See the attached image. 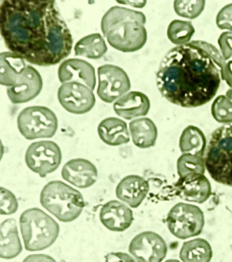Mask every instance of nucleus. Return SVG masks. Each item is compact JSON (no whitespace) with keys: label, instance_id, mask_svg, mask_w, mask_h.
Returning a JSON list of instances; mask_svg holds the SVG:
<instances>
[{"label":"nucleus","instance_id":"423d86ee","mask_svg":"<svg viewBox=\"0 0 232 262\" xmlns=\"http://www.w3.org/2000/svg\"><path fill=\"white\" fill-rule=\"evenodd\" d=\"M20 229L28 251H43L51 247L60 234L58 223L41 209L32 208L22 213Z\"/></svg>","mask_w":232,"mask_h":262},{"label":"nucleus","instance_id":"e433bc0d","mask_svg":"<svg viewBox=\"0 0 232 262\" xmlns=\"http://www.w3.org/2000/svg\"><path fill=\"white\" fill-rule=\"evenodd\" d=\"M225 96L232 102V89L231 88L226 92Z\"/></svg>","mask_w":232,"mask_h":262},{"label":"nucleus","instance_id":"7c9ffc66","mask_svg":"<svg viewBox=\"0 0 232 262\" xmlns=\"http://www.w3.org/2000/svg\"><path fill=\"white\" fill-rule=\"evenodd\" d=\"M216 24L220 30L232 33V3L222 8L216 17Z\"/></svg>","mask_w":232,"mask_h":262},{"label":"nucleus","instance_id":"2eb2a0df","mask_svg":"<svg viewBox=\"0 0 232 262\" xmlns=\"http://www.w3.org/2000/svg\"><path fill=\"white\" fill-rule=\"evenodd\" d=\"M101 224L110 231L122 232L129 229L134 221L133 211L125 203L111 200L99 211Z\"/></svg>","mask_w":232,"mask_h":262},{"label":"nucleus","instance_id":"0eeeda50","mask_svg":"<svg viewBox=\"0 0 232 262\" xmlns=\"http://www.w3.org/2000/svg\"><path fill=\"white\" fill-rule=\"evenodd\" d=\"M17 126L20 133L28 140L51 138L58 130V119L46 106H30L20 112Z\"/></svg>","mask_w":232,"mask_h":262},{"label":"nucleus","instance_id":"cd10ccee","mask_svg":"<svg viewBox=\"0 0 232 262\" xmlns=\"http://www.w3.org/2000/svg\"><path fill=\"white\" fill-rule=\"evenodd\" d=\"M205 4L204 0H175L174 10L181 17L195 19L202 13Z\"/></svg>","mask_w":232,"mask_h":262},{"label":"nucleus","instance_id":"f8f14e48","mask_svg":"<svg viewBox=\"0 0 232 262\" xmlns=\"http://www.w3.org/2000/svg\"><path fill=\"white\" fill-rule=\"evenodd\" d=\"M58 98L61 105L67 112L82 115L94 107L95 97L93 90L80 82H68L59 88Z\"/></svg>","mask_w":232,"mask_h":262},{"label":"nucleus","instance_id":"6e6552de","mask_svg":"<svg viewBox=\"0 0 232 262\" xmlns=\"http://www.w3.org/2000/svg\"><path fill=\"white\" fill-rule=\"evenodd\" d=\"M166 224L170 232L177 238H191L202 232L205 225L204 214L195 205L178 203L169 211Z\"/></svg>","mask_w":232,"mask_h":262},{"label":"nucleus","instance_id":"473e14b6","mask_svg":"<svg viewBox=\"0 0 232 262\" xmlns=\"http://www.w3.org/2000/svg\"><path fill=\"white\" fill-rule=\"evenodd\" d=\"M105 262H136L129 254L124 252H111L105 255Z\"/></svg>","mask_w":232,"mask_h":262},{"label":"nucleus","instance_id":"5701e85b","mask_svg":"<svg viewBox=\"0 0 232 262\" xmlns=\"http://www.w3.org/2000/svg\"><path fill=\"white\" fill-rule=\"evenodd\" d=\"M207 141L204 133L198 127L189 125L183 130L179 139V148L183 154L204 157Z\"/></svg>","mask_w":232,"mask_h":262},{"label":"nucleus","instance_id":"7ed1b4c3","mask_svg":"<svg viewBox=\"0 0 232 262\" xmlns=\"http://www.w3.org/2000/svg\"><path fill=\"white\" fill-rule=\"evenodd\" d=\"M146 22L143 12L115 6L104 14L101 30L114 49L123 53L136 52L147 41Z\"/></svg>","mask_w":232,"mask_h":262},{"label":"nucleus","instance_id":"2f4dec72","mask_svg":"<svg viewBox=\"0 0 232 262\" xmlns=\"http://www.w3.org/2000/svg\"><path fill=\"white\" fill-rule=\"evenodd\" d=\"M222 56L226 61L232 60V33L223 32L218 39Z\"/></svg>","mask_w":232,"mask_h":262},{"label":"nucleus","instance_id":"c9c22d12","mask_svg":"<svg viewBox=\"0 0 232 262\" xmlns=\"http://www.w3.org/2000/svg\"><path fill=\"white\" fill-rule=\"evenodd\" d=\"M118 3L120 4H130V5H131L132 6H134V7L136 8H143L144 6H145L146 4V1H143V2H117Z\"/></svg>","mask_w":232,"mask_h":262},{"label":"nucleus","instance_id":"4468645a","mask_svg":"<svg viewBox=\"0 0 232 262\" xmlns=\"http://www.w3.org/2000/svg\"><path fill=\"white\" fill-rule=\"evenodd\" d=\"M176 194L185 202L203 204L211 196V184L204 174L179 178L174 184Z\"/></svg>","mask_w":232,"mask_h":262},{"label":"nucleus","instance_id":"1a4fd4ad","mask_svg":"<svg viewBox=\"0 0 232 262\" xmlns=\"http://www.w3.org/2000/svg\"><path fill=\"white\" fill-rule=\"evenodd\" d=\"M25 160L26 165L32 171L44 178L60 167L62 160V150L54 141H36L28 147Z\"/></svg>","mask_w":232,"mask_h":262},{"label":"nucleus","instance_id":"412c9836","mask_svg":"<svg viewBox=\"0 0 232 262\" xmlns=\"http://www.w3.org/2000/svg\"><path fill=\"white\" fill-rule=\"evenodd\" d=\"M23 251L17 221L15 219H8L1 224L0 238V257L11 259L18 257Z\"/></svg>","mask_w":232,"mask_h":262},{"label":"nucleus","instance_id":"9d476101","mask_svg":"<svg viewBox=\"0 0 232 262\" xmlns=\"http://www.w3.org/2000/svg\"><path fill=\"white\" fill-rule=\"evenodd\" d=\"M97 75L99 83L97 94L107 103L119 99L131 89V82L127 74L118 66H101L97 69Z\"/></svg>","mask_w":232,"mask_h":262},{"label":"nucleus","instance_id":"f03ea898","mask_svg":"<svg viewBox=\"0 0 232 262\" xmlns=\"http://www.w3.org/2000/svg\"><path fill=\"white\" fill-rule=\"evenodd\" d=\"M189 42L166 53L156 73L158 89L175 105L196 108L213 100L223 81L227 61L211 43Z\"/></svg>","mask_w":232,"mask_h":262},{"label":"nucleus","instance_id":"c756f323","mask_svg":"<svg viewBox=\"0 0 232 262\" xmlns=\"http://www.w3.org/2000/svg\"><path fill=\"white\" fill-rule=\"evenodd\" d=\"M0 212L3 215L15 214L19 208V203L11 190L4 187L0 188Z\"/></svg>","mask_w":232,"mask_h":262},{"label":"nucleus","instance_id":"f3484780","mask_svg":"<svg viewBox=\"0 0 232 262\" xmlns=\"http://www.w3.org/2000/svg\"><path fill=\"white\" fill-rule=\"evenodd\" d=\"M149 191V182L138 175L125 176L117 184L115 190L117 198L132 208H138Z\"/></svg>","mask_w":232,"mask_h":262},{"label":"nucleus","instance_id":"bb28decb","mask_svg":"<svg viewBox=\"0 0 232 262\" xmlns=\"http://www.w3.org/2000/svg\"><path fill=\"white\" fill-rule=\"evenodd\" d=\"M176 168L179 178L192 174H204L207 169L204 157L191 154H183L177 160Z\"/></svg>","mask_w":232,"mask_h":262},{"label":"nucleus","instance_id":"393cba45","mask_svg":"<svg viewBox=\"0 0 232 262\" xmlns=\"http://www.w3.org/2000/svg\"><path fill=\"white\" fill-rule=\"evenodd\" d=\"M108 51L105 39L99 33H95L83 37L74 46L76 56H83L88 59H98Z\"/></svg>","mask_w":232,"mask_h":262},{"label":"nucleus","instance_id":"4c0bfd02","mask_svg":"<svg viewBox=\"0 0 232 262\" xmlns=\"http://www.w3.org/2000/svg\"><path fill=\"white\" fill-rule=\"evenodd\" d=\"M164 262H182V261H179V260L176 259H170L166 260V261H165Z\"/></svg>","mask_w":232,"mask_h":262},{"label":"nucleus","instance_id":"72a5a7b5","mask_svg":"<svg viewBox=\"0 0 232 262\" xmlns=\"http://www.w3.org/2000/svg\"><path fill=\"white\" fill-rule=\"evenodd\" d=\"M23 262H58L51 256L46 254H32L28 255Z\"/></svg>","mask_w":232,"mask_h":262},{"label":"nucleus","instance_id":"b1692460","mask_svg":"<svg viewBox=\"0 0 232 262\" xmlns=\"http://www.w3.org/2000/svg\"><path fill=\"white\" fill-rule=\"evenodd\" d=\"M213 255L211 244L199 237L185 242L179 253L182 262H211Z\"/></svg>","mask_w":232,"mask_h":262},{"label":"nucleus","instance_id":"aec40b11","mask_svg":"<svg viewBox=\"0 0 232 262\" xmlns=\"http://www.w3.org/2000/svg\"><path fill=\"white\" fill-rule=\"evenodd\" d=\"M99 138L106 144L119 146L130 141L127 123L115 117H110L101 120L97 127Z\"/></svg>","mask_w":232,"mask_h":262},{"label":"nucleus","instance_id":"a211bd4d","mask_svg":"<svg viewBox=\"0 0 232 262\" xmlns=\"http://www.w3.org/2000/svg\"><path fill=\"white\" fill-rule=\"evenodd\" d=\"M58 78L61 83L83 82L90 89H95L96 76L94 67L87 61L78 58L66 59L58 69Z\"/></svg>","mask_w":232,"mask_h":262},{"label":"nucleus","instance_id":"6ab92c4d","mask_svg":"<svg viewBox=\"0 0 232 262\" xmlns=\"http://www.w3.org/2000/svg\"><path fill=\"white\" fill-rule=\"evenodd\" d=\"M150 108L149 98L145 94L138 91L125 94L113 104L115 114L127 120L146 116Z\"/></svg>","mask_w":232,"mask_h":262},{"label":"nucleus","instance_id":"f704fd0d","mask_svg":"<svg viewBox=\"0 0 232 262\" xmlns=\"http://www.w3.org/2000/svg\"><path fill=\"white\" fill-rule=\"evenodd\" d=\"M223 81L232 89V60L227 61L223 71Z\"/></svg>","mask_w":232,"mask_h":262},{"label":"nucleus","instance_id":"4be33fe9","mask_svg":"<svg viewBox=\"0 0 232 262\" xmlns=\"http://www.w3.org/2000/svg\"><path fill=\"white\" fill-rule=\"evenodd\" d=\"M130 133L136 147L147 149L154 146L158 137V130L151 119L140 118L130 123Z\"/></svg>","mask_w":232,"mask_h":262},{"label":"nucleus","instance_id":"dca6fc26","mask_svg":"<svg viewBox=\"0 0 232 262\" xmlns=\"http://www.w3.org/2000/svg\"><path fill=\"white\" fill-rule=\"evenodd\" d=\"M62 177L68 183L79 188L91 187L98 178V171L94 164L85 159L70 160L64 165Z\"/></svg>","mask_w":232,"mask_h":262},{"label":"nucleus","instance_id":"c85d7f7f","mask_svg":"<svg viewBox=\"0 0 232 262\" xmlns=\"http://www.w3.org/2000/svg\"><path fill=\"white\" fill-rule=\"evenodd\" d=\"M211 114L217 122L231 124L232 102L225 95L217 96L212 104Z\"/></svg>","mask_w":232,"mask_h":262},{"label":"nucleus","instance_id":"9b49d317","mask_svg":"<svg viewBox=\"0 0 232 262\" xmlns=\"http://www.w3.org/2000/svg\"><path fill=\"white\" fill-rule=\"evenodd\" d=\"M43 88V81L39 72L32 67L20 70L12 79L7 94L13 104H22L37 97Z\"/></svg>","mask_w":232,"mask_h":262},{"label":"nucleus","instance_id":"f257e3e1","mask_svg":"<svg viewBox=\"0 0 232 262\" xmlns=\"http://www.w3.org/2000/svg\"><path fill=\"white\" fill-rule=\"evenodd\" d=\"M0 33L11 52L39 67L58 64L72 49V34L55 1L4 0Z\"/></svg>","mask_w":232,"mask_h":262},{"label":"nucleus","instance_id":"39448f33","mask_svg":"<svg viewBox=\"0 0 232 262\" xmlns=\"http://www.w3.org/2000/svg\"><path fill=\"white\" fill-rule=\"evenodd\" d=\"M204 160L211 177L218 183L232 187V124L212 133Z\"/></svg>","mask_w":232,"mask_h":262},{"label":"nucleus","instance_id":"a878e982","mask_svg":"<svg viewBox=\"0 0 232 262\" xmlns=\"http://www.w3.org/2000/svg\"><path fill=\"white\" fill-rule=\"evenodd\" d=\"M195 32V28L192 23L175 19L169 24L167 30V36L173 44L181 46L190 42Z\"/></svg>","mask_w":232,"mask_h":262},{"label":"nucleus","instance_id":"20e7f679","mask_svg":"<svg viewBox=\"0 0 232 262\" xmlns=\"http://www.w3.org/2000/svg\"><path fill=\"white\" fill-rule=\"evenodd\" d=\"M40 202L48 212L64 223L78 219L85 206L81 192L60 180L49 182L44 186Z\"/></svg>","mask_w":232,"mask_h":262},{"label":"nucleus","instance_id":"ddd939ff","mask_svg":"<svg viewBox=\"0 0 232 262\" xmlns=\"http://www.w3.org/2000/svg\"><path fill=\"white\" fill-rule=\"evenodd\" d=\"M130 253L136 262H162L168 254V246L158 233L146 231L130 242Z\"/></svg>","mask_w":232,"mask_h":262}]
</instances>
